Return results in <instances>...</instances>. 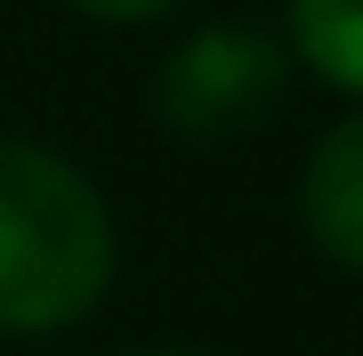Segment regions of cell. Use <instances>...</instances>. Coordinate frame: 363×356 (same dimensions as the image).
<instances>
[{
    "mask_svg": "<svg viewBox=\"0 0 363 356\" xmlns=\"http://www.w3.org/2000/svg\"><path fill=\"white\" fill-rule=\"evenodd\" d=\"M113 284V219L105 195L65 154L0 138V332H65Z\"/></svg>",
    "mask_w": 363,
    "mask_h": 356,
    "instance_id": "cell-1",
    "label": "cell"
},
{
    "mask_svg": "<svg viewBox=\"0 0 363 356\" xmlns=\"http://www.w3.org/2000/svg\"><path fill=\"white\" fill-rule=\"evenodd\" d=\"M291 90V49L259 25H202L194 41L162 57L154 73V114L178 138H242L283 106Z\"/></svg>",
    "mask_w": 363,
    "mask_h": 356,
    "instance_id": "cell-2",
    "label": "cell"
},
{
    "mask_svg": "<svg viewBox=\"0 0 363 356\" xmlns=\"http://www.w3.org/2000/svg\"><path fill=\"white\" fill-rule=\"evenodd\" d=\"M298 219H307V235H315L323 259H339V267L363 276V114H347V122L307 154Z\"/></svg>",
    "mask_w": 363,
    "mask_h": 356,
    "instance_id": "cell-3",
    "label": "cell"
},
{
    "mask_svg": "<svg viewBox=\"0 0 363 356\" xmlns=\"http://www.w3.org/2000/svg\"><path fill=\"white\" fill-rule=\"evenodd\" d=\"M291 49L331 90L363 97V0H291Z\"/></svg>",
    "mask_w": 363,
    "mask_h": 356,
    "instance_id": "cell-4",
    "label": "cell"
},
{
    "mask_svg": "<svg viewBox=\"0 0 363 356\" xmlns=\"http://www.w3.org/2000/svg\"><path fill=\"white\" fill-rule=\"evenodd\" d=\"M65 9L97 16V25H154V16H169L178 0H65Z\"/></svg>",
    "mask_w": 363,
    "mask_h": 356,
    "instance_id": "cell-5",
    "label": "cell"
},
{
    "mask_svg": "<svg viewBox=\"0 0 363 356\" xmlns=\"http://www.w3.org/2000/svg\"><path fill=\"white\" fill-rule=\"evenodd\" d=\"M145 356H186V348H145Z\"/></svg>",
    "mask_w": 363,
    "mask_h": 356,
    "instance_id": "cell-6",
    "label": "cell"
}]
</instances>
